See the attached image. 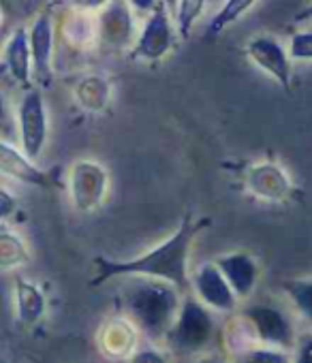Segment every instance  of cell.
Masks as SVG:
<instances>
[{"label":"cell","instance_id":"1","mask_svg":"<svg viewBox=\"0 0 312 363\" xmlns=\"http://www.w3.org/2000/svg\"><path fill=\"white\" fill-rule=\"evenodd\" d=\"M204 223H197L195 216L189 212L178 229L159 246L150 248L147 252L133 257V259H109V257H94V278L92 286L107 284L116 278H154L165 280L186 293L191 289V274H189V259Z\"/></svg>","mask_w":312,"mask_h":363},{"label":"cell","instance_id":"2","mask_svg":"<svg viewBox=\"0 0 312 363\" xmlns=\"http://www.w3.org/2000/svg\"><path fill=\"white\" fill-rule=\"evenodd\" d=\"M122 293L124 316L152 340H165L182 306V291L165 280L128 278Z\"/></svg>","mask_w":312,"mask_h":363},{"label":"cell","instance_id":"3","mask_svg":"<svg viewBox=\"0 0 312 363\" xmlns=\"http://www.w3.org/2000/svg\"><path fill=\"white\" fill-rule=\"evenodd\" d=\"M214 333L216 323L212 310L206 303H201L195 295H184L176 323L172 325L165 342L172 348V352L180 357H197L210 346Z\"/></svg>","mask_w":312,"mask_h":363},{"label":"cell","instance_id":"4","mask_svg":"<svg viewBox=\"0 0 312 363\" xmlns=\"http://www.w3.org/2000/svg\"><path fill=\"white\" fill-rule=\"evenodd\" d=\"M240 325L248 331L250 340L263 346L293 350L295 348V329L289 314L272 303H250L246 306L240 316Z\"/></svg>","mask_w":312,"mask_h":363},{"label":"cell","instance_id":"5","mask_svg":"<svg viewBox=\"0 0 312 363\" xmlns=\"http://www.w3.org/2000/svg\"><path fill=\"white\" fill-rule=\"evenodd\" d=\"M109 191L107 169L90 158H82L69 169V197L77 212L90 214L99 210Z\"/></svg>","mask_w":312,"mask_h":363},{"label":"cell","instance_id":"6","mask_svg":"<svg viewBox=\"0 0 312 363\" xmlns=\"http://www.w3.org/2000/svg\"><path fill=\"white\" fill-rule=\"evenodd\" d=\"M18 120H20L22 152L30 160H37L48 141V113H45V101L41 90L37 88L26 90L18 109Z\"/></svg>","mask_w":312,"mask_h":363},{"label":"cell","instance_id":"7","mask_svg":"<svg viewBox=\"0 0 312 363\" xmlns=\"http://www.w3.org/2000/svg\"><path fill=\"white\" fill-rule=\"evenodd\" d=\"M0 167H3V175L20 182V184L26 186H35V189H43V191H52V189H60V171H45L41 167L35 164V160H30L22 150L13 147L11 143L3 141L0 143Z\"/></svg>","mask_w":312,"mask_h":363},{"label":"cell","instance_id":"8","mask_svg":"<svg viewBox=\"0 0 312 363\" xmlns=\"http://www.w3.org/2000/svg\"><path fill=\"white\" fill-rule=\"evenodd\" d=\"M191 289L193 295L206 303L210 310L216 312H233L238 308V295L233 293L231 284L216 267V263H204L191 274Z\"/></svg>","mask_w":312,"mask_h":363},{"label":"cell","instance_id":"9","mask_svg":"<svg viewBox=\"0 0 312 363\" xmlns=\"http://www.w3.org/2000/svg\"><path fill=\"white\" fill-rule=\"evenodd\" d=\"M246 189L263 201H284L289 197H293V182L289 179V175L284 173V169L276 162L263 160V162H255L246 169L244 175Z\"/></svg>","mask_w":312,"mask_h":363},{"label":"cell","instance_id":"10","mask_svg":"<svg viewBox=\"0 0 312 363\" xmlns=\"http://www.w3.org/2000/svg\"><path fill=\"white\" fill-rule=\"evenodd\" d=\"M172 48H174V30L167 18V7L161 3L147 18L130 56L154 62V60H161Z\"/></svg>","mask_w":312,"mask_h":363},{"label":"cell","instance_id":"11","mask_svg":"<svg viewBox=\"0 0 312 363\" xmlns=\"http://www.w3.org/2000/svg\"><path fill=\"white\" fill-rule=\"evenodd\" d=\"M216 267L223 272L227 282L231 284L238 299H248L255 293V286L261 276V267L257 259L248 252H227L214 259Z\"/></svg>","mask_w":312,"mask_h":363},{"label":"cell","instance_id":"12","mask_svg":"<svg viewBox=\"0 0 312 363\" xmlns=\"http://www.w3.org/2000/svg\"><path fill=\"white\" fill-rule=\"evenodd\" d=\"M246 56L259 69L272 75L282 86L284 92H291V65L286 52L278 41H274L272 37H255L246 45Z\"/></svg>","mask_w":312,"mask_h":363},{"label":"cell","instance_id":"13","mask_svg":"<svg viewBox=\"0 0 312 363\" xmlns=\"http://www.w3.org/2000/svg\"><path fill=\"white\" fill-rule=\"evenodd\" d=\"M137 333L139 329L130 318H126L124 314L113 316L105 320L99 329V350L109 359H128L137 350Z\"/></svg>","mask_w":312,"mask_h":363},{"label":"cell","instance_id":"14","mask_svg":"<svg viewBox=\"0 0 312 363\" xmlns=\"http://www.w3.org/2000/svg\"><path fill=\"white\" fill-rule=\"evenodd\" d=\"M30 52H33V65L39 77L50 79L52 75V52H54V26L50 13H41L30 33Z\"/></svg>","mask_w":312,"mask_h":363},{"label":"cell","instance_id":"15","mask_svg":"<svg viewBox=\"0 0 312 363\" xmlns=\"http://www.w3.org/2000/svg\"><path fill=\"white\" fill-rule=\"evenodd\" d=\"M5 67L9 69L11 77L22 84L24 88L30 86L33 75V52H30V39L26 28H18L11 39L5 45Z\"/></svg>","mask_w":312,"mask_h":363},{"label":"cell","instance_id":"16","mask_svg":"<svg viewBox=\"0 0 312 363\" xmlns=\"http://www.w3.org/2000/svg\"><path fill=\"white\" fill-rule=\"evenodd\" d=\"M133 35V18L126 0H111L101 16V37L109 45H124Z\"/></svg>","mask_w":312,"mask_h":363},{"label":"cell","instance_id":"17","mask_svg":"<svg viewBox=\"0 0 312 363\" xmlns=\"http://www.w3.org/2000/svg\"><path fill=\"white\" fill-rule=\"evenodd\" d=\"M48 310V301L39 284L26 280V278H16V314L22 325H37Z\"/></svg>","mask_w":312,"mask_h":363},{"label":"cell","instance_id":"18","mask_svg":"<svg viewBox=\"0 0 312 363\" xmlns=\"http://www.w3.org/2000/svg\"><path fill=\"white\" fill-rule=\"evenodd\" d=\"M280 286L293 310L312 327V278H289Z\"/></svg>","mask_w":312,"mask_h":363},{"label":"cell","instance_id":"19","mask_svg":"<svg viewBox=\"0 0 312 363\" xmlns=\"http://www.w3.org/2000/svg\"><path fill=\"white\" fill-rule=\"evenodd\" d=\"M28 261H30V252L24 240L18 233H11L7 227H3V231H0V267L9 272L13 267L26 265Z\"/></svg>","mask_w":312,"mask_h":363},{"label":"cell","instance_id":"20","mask_svg":"<svg viewBox=\"0 0 312 363\" xmlns=\"http://www.w3.org/2000/svg\"><path fill=\"white\" fill-rule=\"evenodd\" d=\"M231 363H293V357L289 350L263 346V344H250L242 346L231 354Z\"/></svg>","mask_w":312,"mask_h":363},{"label":"cell","instance_id":"21","mask_svg":"<svg viewBox=\"0 0 312 363\" xmlns=\"http://www.w3.org/2000/svg\"><path fill=\"white\" fill-rule=\"evenodd\" d=\"M77 101L88 111H103L109 101V86L101 77H86L77 86Z\"/></svg>","mask_w":312,"mask_h":363},{"label":"cell","instance_id":"22","mask_svg":"<svg viewBox=\"0 0 312 363\" xmlns=\"http://www.w3.org/2000/svg\"><path fill=\"white\" fill-rule=\"evenodd\" d=\"M257 0H227V3L221 7V11L212 18L208 30L210 35H221L227 26H231L233 22H238Z\"/></svg>","mask_w":312,"mask_h":363},{"label":"cell","instance_id":"23","mask_svg":"<svg viewBox=\"0 0 312 363\" xmlns=\"http://www.w3.org/2000/svg\"><path fill=\"white\" fill-rule=\"evenodd\" d=\"M206 9V0H180L178 3V13H176V20H178V33L182 39H186L195 26V22L201 18Z\"/></svg>","mask_w":312,"mask_h":363},{"label":"cell","instance_id":"24","mask_svg":"<svg viewBox=\"0 0 312 363\" xmlns=\"http://www.w3.org/2000/svg\"><path fill=\"white\" fill-rule=\"evenodd\" d=\"M289 56L293 60H312V33H295L291 37Z\"/></svg>","mask_w":312,"mask_h":363},{"label":"cell","instance_id":"25","mask_svg":"<svg viewBox=\"0 0 312 363\" xmlns=\"http://www.w3.org/2000/svg\"><path fill=\"white\" fill-rule=\"evenodd\" d=\"M128 363H169V357L159 350V348H137L130 357H128Z\"/></svg>","mask_w":312,"mask_h":363},{"label":"cell","instance_id":"26","mask_svg":"<svg viewBox=\"0 0 312 363\" xmlns=\"http://www.w3.org/2000/svg\"><path fill=\"white\" fill-rule=\"evenodd\" d=\"M293 363H312V333L297 337L293 348Z\"/></svg>","mask_w":312,"mask_h":363},{"label":"cell","instance_id":"27","mask_svg":"<svg viewBox=\"0 0 312 363\" xmlns=\"http://www.w3.org/2000/svg\"><path fill=\"white\" fill-rule=\"evenodd\" d=\"M16 210H18V199L7 189H3L0 191V216H3V220H9Z\"/></svg>","mask_w":312,"mask_h":363},{"label":"cell","instance_id":"28","mask_svg":"<svg viewBox=\"0 0 312 363\" xmlns=\"http://www.w3.org/2000/svg\"><path fill=\"white\" fill-rule=\"evenodd\" d=\"M69 3L82 11H96V9H103L109 0H69Z\"/></svg>","mask_w":312,"mask_h":363},{"label":"cell","instance_id":"29","mask_svg":"<svg viewBox=\"0 0 312 363\" xmlns=\"http://www.w3.org/2000/svg\"><path fill=\"white\" fill-rule=\"evenodd\" d=\"M126 3H130L137 11H150V13L161 5L159 0H126Z\"/></svg>","mask_w":312,"mask_h":363},{"label":"cell","instance_id":"30","mask_svg":"<svg viewBox=\"0 0 312 363\" xmlns=\"http://www.w3.org/2000/svg\"><path fill=\"white\" fill-rule=\"evenodd\" d=\"M306 20H312V3H310L306 9H301V11L295 16V20H293V22H297V24H299V22H306Z\"/></svg>","mask_w":312,"mask_h":363},{"label":"cell","instance_id":"31","mask_svg":"<svg viewBox=\"0 0 312 363\" xmlns=\"http://www.w3.org/2000/svg\"><path fill=\"white\" fill-rule=\"evenodd\" d=\"M191 363H231V361H223V359H216V357H197Z\"/></svg>","mask_w":312,"mask_h":363},{"label":"cell","instance_id":"32","mask_svg":"<svg viewBox=\"0 0 312 363\" xmlns=\"http://www.w3.org/2000/svg\"><path fill=\"white\" fill-rule=\"evenodd\" d=\"M161 3H163L165 7H172V9L176 7V9H178V3H180V0H161Z\"/></svg>","mask_w":312,"mask_h":363},{"label":"cell","instance_id":"33","mask_svg":"<svg viewBox=\"0 0 312 363\" xmlns=\"http://www.w3.org/2000/svg\"><path fill=\"white\" fill-rule=\"evenodd\" d=\"M62 3H69V0H52V7H56V5H62Z\"/></svg>","mask_w":312,"mask_h":363}]
</instances>
